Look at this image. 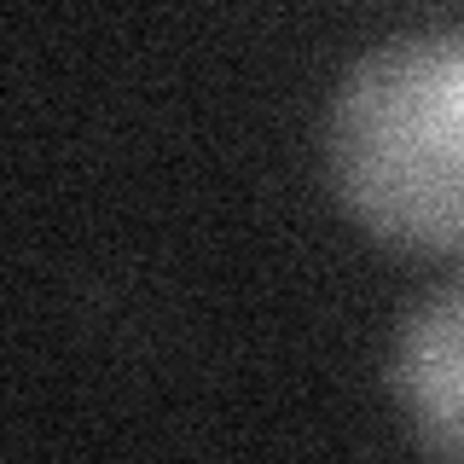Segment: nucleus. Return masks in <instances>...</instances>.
<instances>
[{"label": "nucleus", "instance_id": "nucleus-1", "mask_svg": "<svg viewBox=\"0 0 464 464\" xmlns=\"http://www.w3.org/2000/svg\"><path fill=\"white\" fill-rule=\"evenodd\" d=\"M331 192L377 244L464 261V35L360 53L325 111Z\"/></svg>", "mask_w": 464, "mask_h": 464}, {"label": "nucleus", "instance_id": "nucleus-2", "mask_svg": "<svg viewBox=\"0 0 464 464\" xmlns=\"http://www.w3.org/2000/svg\"><path fill=\"white\" fill-rule=\"evenodd\" d=\"M389 395L430 453L464 459V273L441 279L389 343Z\"/></svg>", "mask_w": 464, "mask_h": 464}, {"label": "nucleus", "instance_id": "nucleus-3", "mask_svg": "<svg viewBox=\"0 0 464 464\" xmlns=\"http://www.w3.org/2000/svg\"><path fill=\"white\" fill-rule=\"evenodd\" d=\"M447 29H459V35H464V12H459V18H453V24H447Z\"/></svg>", "mask_w": 464, "mask_h": 464}]
</instances>
